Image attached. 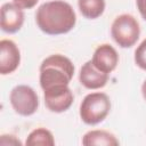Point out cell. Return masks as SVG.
Returning a JSON list of instances; mask_svg holds the SVG:
<instances>
[{
	"mask_svg": "<svg viewBox=\"0 0 146 146\" xmlns=\"http://www.w3.org/2000/svg\"><path fill=\"white\" fill-rule=\"evenodd\" d=\"M21 64V51L17 44L9 39L0 41V73L10 74L17 70Z\"/></svg>",
	"mask_w": 146,
	"mask_h": 146,
	"instance_id": "obj_8",
	"label": "cell"
},
{
	"mask_svg": "<svg viewBox=\"0 0 146 146\" xmlns=\"http://www.w3.org/2000/svg\"><path fill=\"white\" fill-rule=\"evenodd\" d=\"M79 81L87 89L90 90L100 89L106 86L108 81V74L99 71L92 64L91 60H88L80 68Z\"/></svg>",
	"mask_w": 146,
	"mask_h": 146,
	"instance_id": "obj_10",
	"label": "cell"
},
{
	"mask_svg": "<svg viewBox=\"0 0 146 146\" xmlns=\"http://www.w3.org/2000/svg\"><path fill=\"white\" fill-rule=\"evenodd\" d=\"M141 95H143V97H144V99L146 100V80L143 82V84H141Z\"/></svg>",
	"mask_w": 146,
	"mask_h": 146,
	"instance_id": "obj_18",
	"label": "cell"
},
{
	"mask_svg": "<svg viewBox=\"0 0 146 146\" xmlns=\"http://www.w3.org/2000/svg\"><path fill=\"white\" fill-rule=\"evenodd\" d=\"M119 144L120 141L117 140V138L112 132L106 130H90L86 132L82 137V145L84 146H117Z\"/></svg>",
	"mask_w": 146,
	"mask_h": 146,
	"instance_id": "obj_11",
	"label": "cell"
},
{
	"mask_svg": "<svg viewBox=\"0 0 146 146\" xmlns=\"http://www.w3.org/2000/svg\"><path fill=\"white\" fill-rule=\"evenodd\" d=\"M39 0H13L14 3H16L22 9H31L33 8Z\"/></svg>",
	"mask_w": 146,
	"mask_h": 146,
	"instance_id": "obj_16",
	"label": "cell"
},
{
	"mask_svg": "<svg viewBox=\"0 0 146 146\" xmlns=\"http://www.w3.org/2000/svg\"><path fill=\"white\" fill-rule=\"evenodd\" d=\"M111 35L121 48H130L139 39V23L132 15L121 14L114 18L111 25Z\"/></svg>",
	"mask_w": 146,
	"mask_h": 146,
	"instance_id": "obj_4",
	"label": "cell"
},
{
	"mask_svg": "<svg viewBox=\"0 0 146 146\" xmlns=\"http://www.w3.org/2000/svg\"><path fill=\"white\" fill-rule=\"evenodd\" d=\"M0 145H2V146H8V145L21 146L22 141L14 135H1L0 136Z\"/></svg>",
	"mask_w": 146,
	"mask_h": 146,
	"instance_id": "obj_15",
	"label": "cell"
},
{
	"mask_svg": "<svg viewBox=\"0 0 146 146\" xmlns=\"http://www.w3.org/2000/svg\"><path fill=\"white\" fill-rule=\"evenodd\" d=\"M111 111V100L105 92H90L80 104L79 114L83 123L95 125L103 122Z\"/></svg>",
	"mask_w": 146,
	"mask_h": 146,
	"instance_id": "obj_3",
	"label": "cell"
},
{
	"mask_svg": "<svg viewBox=\"0 0 146 146\" xmlns=\"http://www.w3.org/2000/svg\"><path fill=\"white\" fill-rule=\"evenodd\" d=\"M136 5H137L139 14L146 21V0H136Z\"/></svg>",
	"mask_w": 146,
	"mask_h": 146,
	"instance_id": "obj_17",
	"label": "cell"
},
{
	"mask_svg": "<svg viewBox=\"0 0 146 146\" xmlns=\"http://www.w3.org/2000/svg\"><path fill=\"white\" fill-rule=\"evenodd\" d=\"M35 23L46 34L59 35L68 33L76 23L73 7L63 0H51L38 7Z\"/></svg>",
	"mask_w": 146,
	"mask_h": 146,
	"instance_id": "obj_1",
	"label": "cell"
},
{
	"mask_svg": "<svg viewBox=\"0 0 146 146\" xmlns=\"http://www.w3.org/2000/svg\"><path fill=\"white\" fill-rule=\"evenodd\" d=\"M9 100L13 110L22 115H33L39 107V97L35 90L26 84H18L14 87L9 95Z\"/></svg>",
	"mask_w": 146,
	"mask_h": 146,
	"instance_id": "obj_5",
	"label": "cell"
},
{
	"mask_svg": "<svg viewBox=\"0 0 146 146\" xmlns=\"http://www.w3.org/2000/svg\"><path fill=\"white\" fill-rule=\"evenodd\" d=\"M133 59L139 68L146 71V39H144L136 48Z\"/></svg>",
	"mask_w": 146,
	"mask_h": 146,
	"instance_id": "obj_14",
	"label": "cell"
},
{
	"mask_svg": "<svg viewBox=\"0 0 146 146\" xmlns=\"http://www.w3.org/2000/svg\"><path fill=\"white\" fill-rule=\"evenodd\" d=\"M74 75L72 60L60 54H54L44 58L40 65V86L42 90H48L70 84Z\"/></svg>",
	"mask_w": 146,
	"mask_h": 146,
	"instance_id": "obj_2",
	"label": "cell"
},
{
	"mask_svg": "<svg viewBox=\"0 0 146 146\" xmlns=\"http://www.w3.org/2000/svg\"><path fill=\"white\" fill-rule=\"evenodd\" d=\"M91 62L99 71L110 74L117 66L119 54L113 46L103 43L95 49Z\"/></svg>",
	"mask_w": 146,
	"mask_h": 146,
	"instance_id": "obj_9",
	"label": "cell"
},
{
	"mask_svg": "<svg viewBox=\"0 0 146 146\" xmlns=\"http://www.w3.org/2000/svg\"><path fill=\"white\" fill-rule=\"evenodd\" d=\"M43 98L46 107L54 113H63L67 111L74 100L73 92L68 86L43 90Z\"/></svg>",
	"mask_w": 146,
	"mask_h": 146,
	"instance_id": "obj_6",
	"label": "cell"
},
{
	"mask_svg": "<svg viewBox=\"0 0 146 146\" xmlns=\"http://www.w3.org/2000/svg\"><path fill=\"white\" fill-rule=\"evenodd\" d=\"M0 26L6 33L18 32L24 24V11L14 2H6L1 6Z\"/></svg>",
	"mask_w": 146,
	"mask_h": 146,
	"instance_id": "obj_7",
	"label": "cell"
},
{
	"mask_svg": "<svg viewBox=\"0 0 146 146\" xmlns=\"http://www.w3.org/2000/svg\"><path fill=\"white\" fill-rule=\"evenodd\" d=\"M25 145L29 146H52L55 145V139L54 135L51 133L50 130L46 128H36L32 130L25 140Z\"/></svg>",
	"mask_w": 146,
	"mask_h": 146,
	"instance_id": "obj_13",
	"label": "cell"
},
{
	"mask_svg": "<svg viewBox=\"0 0 146 146\" xmlns=\"http://www.w3.org/2000/svg\"><path fill=\"white\" fill-rule=\"evenodd\" d=\"M78 7L83 17L96 19L103 15L106 3L105 0H78Z\"/></svg>",
	"mask_w": 146,
	"mask_h": 146,
	"instance_id": "obj_12",
	"label": "cell"
}]
</instances>
